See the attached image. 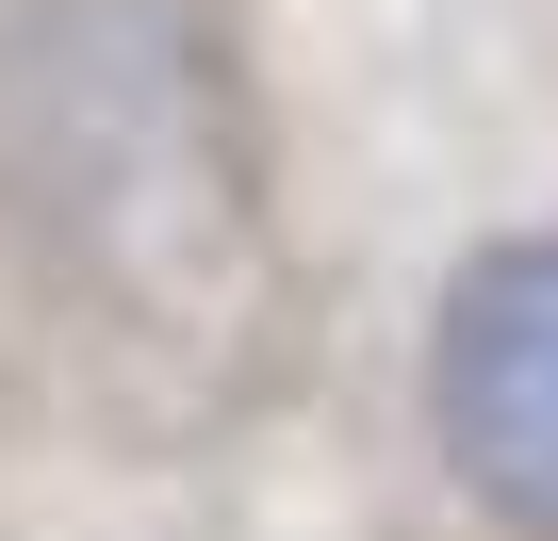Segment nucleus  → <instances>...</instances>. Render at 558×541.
<instances>
[{
    "label": "nucleus",
    "mask_w": 558,
    "mask_h": 541,
    "mask_svg": "<svg viewBox=\"0 0 558 541\" xmlns=\"http://www.w3.org/2000/svg\"><path fill=\"white\" fill-rule=\"evenodd\" d=\"M427 459L509 541H558V230L460 246L427 296Z\"/></svg>",
    "instance_id": "f257e3e1"
}]
</instances>
